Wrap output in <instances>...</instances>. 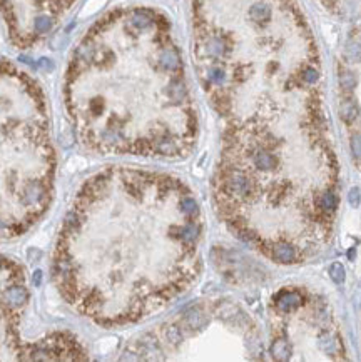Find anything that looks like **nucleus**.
<instances>
[{"label": "nucleus", "instance_id": "obj_1", "mask_svg": "<svg viewBox=\"0 0 361 362\" xmlns=\"http://www.w3.org/2000/svg\"><path fill=\"white\" fill-rule=\"evenodd\" d=\"M199 204L177 179L107 169L72 200L52 254L59 294L82 317L124 325L150 315L199 272Z\"/></svg>", "mask_w": 361, "mask_h": 362}, {"label": "nucleus", "instance_id": "obj_2", "mask_svg": "<svg viewBox=\"0 0 361 362\" xmlns=\"http://www.w3.org/2000/svg\"><path fill=\"white\" fill-rule=\"evenodd\" d=\"M56 149L44 99L25 75L0 92V239L22 236L47 212L56 184Z\"/></svg>", "mask_w": 361, "mask_h": 362}, {"label": "nucleus", "instance_id": "obj_3", "mask_svg": "<svg viewBox=\"0 0 361 362\" xmlns=\"http://www.w3.org/2000/svg\"><path fill=\"white\" fill-rule=\"evenodd\" d=\"M30 302L22 265L0 255V361H85L87 349L67 331H52L39 339L24 336V317Z\"/></svg>", "mask_w": 361, "mask_h": 362}, {"label": "nucleus", "instance_id": "obj_4", "mask_svg": "<svg viewBox=\"0 0 361 362\" xmlns=\"http://www.w3.org/2000/svg\"><path fill=\"white\" fill-rule=\"evenodd\" d=\"M159 63L162 68H166L169 72H179L181 70V57L177 54L174 47H171L169 44L162 45L159 50Z\"/></svg>", "mask_w": 361, "mask_h": 362}, {"label": "nucleus", "instance_id": "obj_5", "mask_svg": "<svg viewBox=\"0 0 361 362\" xmlns=\"http://www.w3.org/2000/svg\"><path fill=\"white\" fill-rule=\"evenodd\" d=\"M271 257L276 260V262H283V264H293L298 254H296V249L288 242H280V244H271Z\"/></svg>", "mask_w": 361, "mask_h": 362}, {"label": "nucleus", "instance_id": "obj_6", "mask_svg": "<svg viewBox=\"0 0 361 362\" xmlns=\"http://www.w3.org/2000/svg\"><path fill=\"white\" fill-rule=\"evenodd\" d=\"M301 296L298 294V292H291V291H285V292H281L280 297L276 299V305H278V309L283 310V312H289V310H293V309H298V307L301 305Z\"/></svg>", "mask_w": 361, "mask_h": 362}, {"label": "nucleus", "instance_id": "obj_7", "mask_svg": "<svg viewBox=\"0 0 361 362\" xmlns=\"http://www.w3.org/2000/svg\"><path fill=\"white\" fill-rule=\"evenodd\" d=\"M248 15L251 20L256 22V24H264V22H268L269 17H271V8H269L266 2H256L249 7Z\"/></svg>", "mask_w": 361, "mask_h": 362}, {"label": "nucleus", "instance_id": "obj_8", "mask_svg": "<svg viewBox=\"0 0 361 362\" xmlns=\"http://www.w3.org/2000/svg\"><path fill=\"white\" fill-rule=\"evenodd\" d=\"M360 116V107H358V104L355 102V100H351V99H346V100H343L341 105H340V117L345 121L346 123H351V122H355L356 119H358Z\"/></svg>", "mask_w": 361, "mask_h": 362}, {"label": "nucleus", "instance_id": "obj_9", "mask_svg": "<svg viewBox=\"0 0 361 362\" xmlns=\"http://www.w3.org/2000/svg\"><path fill=\"white\" fill-rule=\"evenodd\" d=\"M291 344L286 339H276L271 344V356L276 361H288L291 357Z\"/></svg>", "mask_w": 361, "mask_h": 362}, {"label": "nucleus", "instance_id": "obj_10", "mask_svg": "<svg viewBox=\"0 0 361 362\" xmlns=\"http://www.w3.org/2000/svg\"><path fill=\"white\" fill-rule=\"evenodd\" d=\"M345 57L348 59L350 62H361V44L355 42V40H351V42L346 44Z\"/></svg>", "mask_w": 361, "mask_h": 362}, {"label": "nucleus", "instance_id": "obj_11", "mask_svg": "<svg viewBox=\"0 0 361 362\" xmlns=\"http://www.w3.org/2000/svg\"><path fill=\"white\" fill-rule=\"evenodd\" d=\"M319 205H321V209L324 210V212H333V210L338 207L336 195L333 194L331 190L324 192V194L321 195V199H319Z\"/></svg>", "mask_w": 361, "mask_h": 362}, {"label": "nucleus", "instance_id": "obj_12", "mask_svg": "<svg viewBox=\"0 0 361 362\" xmlns=\"http://www.w3.org/2000/svg\"><path fill=\"white\" fill-rule=\"evenodd\" d=\"M356 84H358V79H356V75L353 74V72H350V70H345V72H341L340 74V85H341V89H345V90H353Z\"/></svg>", "mask_w": 361, "mask_h": 362}, {"label": "nucleus", "instance_id": "obj_13", "mask_svg": "<svg viewBox=\"0 0 361 362\" xmlns=\"http://www.w3.org/2000/svg\"><path fill=\"white\" fill-rule=\"evenodd\" d=\"M336 346H338V341L335 339V336H331V334H323L321 336V349L326 352V354H336Z\"/></svg>", "mask_w": 361, "mask_h": 362}, {"label": "nucleus", "instance_id": "obj_14", "mask_svg": "<svg viewBox=\"0 0 361 362\" xmlns=\"http://www.w3.org/2000/svg\"><path fill=\"white\" fill-rule=\"evenodd\" d=\"M330 276L331 279L335 281L336 284H341V282H345V267L340 264V262H335V264H331V267H330Z\"/></svg>", "mask_w": 361, "mask_h": 362}, {"label": "nucleus", "instance_id": "obj_15", "mask_svg": "<svg viewBox=\"0 0 361 362\" xmlns=\"http://www.w3.org/2000/svg\"><path fill=\"white\" fill-rule=\"evenodd\" d=\"M319 79V74H318V70L316 68H313V67H306L303 72H301V80L304 82V84H316Z\"/></svg>", "mask_w": 361, "mask_h": 362}, {"label": "nucleus", "instance_id": "obj_16", "mask_svg": "<svg viewBox=\"0 0 361 362\" xmlns=\"http://www.w3.org/2000/svg\"><path fill=\"white\" fill-rule=\"evenodd\" d=\"M351 152L356 159H361V134H355L351 137Z\"/></svg>", "mask_w": 361, "mask_h": 362}, {"label": "nucleus", "instance_id": "obj_17", "mask_svg": "<svg viewBox=\"0 0 361 362\" xmlns=\"http://www.w3.org/2000/svg\"><path fill=\"white\" fill-rule=\"evenodd\" d=\"M348 200H350V204L353 205V207H358L360 205V200H361V192L358 187H353V189L350 190V194H348Z\"/></svg>", "mask_w": 361, "mask_h": 362}]
</instances>
